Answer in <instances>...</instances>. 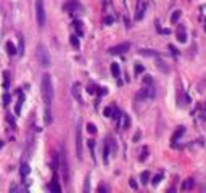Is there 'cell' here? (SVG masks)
<instances>
[{"instance_id":"obj_27","label":"cell","mask_w":206,"mask_h":193,"mask_svg":"<svg viewBox=\"0 0 206 193\" xmlns=\"http://www.w3.org/2000/svg\"><path fill=\"white\" fill-rule=\"evenodd\" d=\"M87 132H89V134H95V132H97V125L92 124V122H89V124H87Z\"/></svg>"},{"instance_id":"obj_22","label":"cell","mask_w":206,"mask_h":193,"mask_svg":"<svg viewBox=\"0 0 206 193\" xmlns=\"http://www.w3.org/2000/svg\"><path fill=\"white\" fill-rule=\"evenodd\" d=\"M69 42H71V45L74 48H79V39H77V35H71L69 37Z\"/></svg>"},{"instance_id":"obj_38","label":"cell","mask_w":206,"mask_h":193,"mask_svg":"<svg viewBox=\"0 0 206 193\" xmlns=\"http://www.w3.org/2000/svg\"><path fill=\"white\" fill-rule=\"evenodd\" d=\"M111 23H113V18H111V16H106V18H105V24H111Z\"/></svg>"},{"instance_id":"obj_2","label":"cell","mask_w":206,"mask_h":193,"mask_svg":"<svg viewBox=\"0 0 206 193\" xmlns=\"http://www.w3.org/2000/svg\"><path fill=\"white\" fill-rule=\"evenodd\" d=\"M35 55H37V61H39V64L40 66H44V68H49L50 66V63H52V60H50V53H49V50H47V47L45 45H37V48H35Z\"/></svg>"},{"instance_id":"obj_29","label":"cell","mask_w":206,"mask_h":193,"mask_svg":"<svg viewBox=\"0 0 206 193\" xmlns=\"http://www.w3.org/2000/svg\"><path fill=\"white\" fill-rule=\"evenodd\" d=\"M10 100H12V96H10V93H3V96H2V101H3V106H7L8 103H10Z\"/></svg>"},{"instance_id":"obj_23","label":"cell","mask_w":206,"mask_h":193,"mask_svg":"<svg viewBox=\"0 0 206 193\" xmlns=\"http://www.w3.org/2000/svg\"><path fill=\"white\" fill-rule=\"evenodd\" d=\"M156 63H158V68H160V69H161L163 73H167V71H169V68L166 66V63H164L163 60H158Z\"/></svg>"},{"instance_id":"obj_25","label":"cell","mask_w":206,"mask_h":193,"mask_svg":"<svg viewBox=\"0 0 206 193\" xmlns=\"http://www.w3.org/2000/svg\"><path fill=\"white\" fill-rule=\"evenodd\" d=\"M140 180H142V183H148V180H150V172H148V171L142 172V176H140Z\"/></svg>"},{"instance_id":"obj_31","label":"cell","mask_w":206,"mask_h":193,"mask_svg":"<svg viewBox=\"0 0 206 193\" xmlns=\"http://www.w3.org/2000/svg\"><path fill=\"white\" fill-rule=\"evenodd\" d=\"M123 118H124V122H123V127H124V129H127V127H129V125H130V119H129V116H126V114L123 116Z\"/></svg>"},{"instance_id":"obj_30","label":"cell","mask_w":206,"mask_h":193,"mask_svg":"<svg viewBox=\"0 0 206 193\" xmlns=\"http://www.w3.org/2000/svg\"><path fill=\"white\" fill-rule=\"evenodd\" d=\"M161 180H163V174H158V176H155V177H153L152 183H153V185H158V183H160Z\"/></svg>"},{"instance_id":"obj_41","label":"cell","mask_w":206,"mask_h":193,"mask_svg":"<svg viewBox=\"0 0 206 193\" xmlns=\"http://www.w3.org/2000/svg\"><path fill=\"white\" fill-rule=\"evenodd\" d=\"M8 122H10L12 125H15V121H13V118H12V116H10V114H8Z\"/></svg>"},{"instance_id":"obj_21","label":"cell","mask_w":206,"mask_h":193,"mask_svg":"<svg viewBox=\"0 0 206 193\" xmlns=\"http://www.w3.org/2000/svg\"><path fill=\"white\" fill-rule=\"evenodd\" d=\"M138 53L143 55V56H158V53L155 50H140Z\"/></svg>"},{"instance_id":"obj_10","label":"cell","mask_w":206,"mask_h":193,"mask_svg":"<svg viewBox=\"0 0 206 193\" xmlns=\"http://www.w3.org/2000/svg\"><path fill=\"white\" fill-rule=\"evenodd\" d=\"M18 103H16V108H15V113L16 114H20L21 113V106H23V103H24V93L21 92V90H18Z\"/></svg>"},{"instance_id":"obj_37","label":"cell","mask_w":206,"mask_h":193,"mask_svg":"<svg viewBox=\"0 0 206 193\" xmlns=\"http://www.w3.org/2000/svg\"><path fill=\"white\" fill-rule=\"evenodd\" d=\"M129 185H130V187H132L134 190H137V182H135L134 179H130V180H129Z\"/></svg>"},{"instance_id":"obj_4","label":"cell","mask_w":206,"mask_h":193,"mask_svg":"<svg viewBox=\"0 0 206 193\" xmlns=\"http://www.w3.org/2000/svg\"><path fill=\"white\" fill-rule=\"evenodd\" d=\"M129 48H130V44L124 42V44H119V45H115V47H110L108 53L110 55H123V53L129 52Z\"/></svg>"},{"instance_id":"obj_39","label":"cell","mask_w":206,"mask_h":193,"mask_svg":"<svg viewBox=\"0 0 206 193\" xmlns=\"http://www.w3.org/2000/svg\"><path fill=\"white\" fill-rule=\"evenodd\" d=\"M89 93H95V85H89Z\"/></svg>"},{"instance_id":"obj_33","label":"cell","mask_w":206,"mask_h":193,"mask_svg":"<svg viewBox=\"0 0 206 193\" xmlns=\"http://www.w3.org/2000/svg\"><path fill=\"white\" fill-rule=\"evenodd\" d=\"M140 73H143V66L142 64H135V74H140Z\"/></svg>"},{"instance_id":"obj_28","label":"cell","mask_w":206,"mask_h":193,"mask_svg":"<svg viewBox=\"0 0 206 193\" xmlns=\"http://www.w3.org/2000/svg\"><path fill=\"white\" fill-rule=\"evenodd\" d=\"M64 8H66L68 12H73V10H76V8H77V5H76V2H69V3L64 5Z\"/></svg>"},{"instance_id":"obj_14","label":"cell","mask_w":206,"mask_h":193,"mask_svg":"<svg viewBox=\"0 0 206 193\" xmlns=\"http://www.w3.org/2000/svg\"><path fill=\"white\" fill-rule=\"evenodd\" d=\"M111 74H113V77L119 79V76H121V69H119V64H118V63H113V64H111Z\"/></svg>"},{"instance_id":"obj_32","label":"cell","mask_w":206,"mask_h":193,"mask_svg":"<svg viewBox=\"0 0 206 193\" xmlns=\"http://www.w3.org/2000/svg\"><path fill=\"white\" fill-rule=\"evenodd\" d=\"M103 114H105L106 118H111V114H113V108H105V111H103Z\"/></svg>"},{"instance_id":"obj_1","label":"cell","mask_w":206,"mask_h":193,"mask_svg":"<svg viewBox=\"0 0 206 193\" xmlns=\"http://www.w3.org/2000/svg\"><path fill=\"white\" fill-rule=\"evenodd\" d=\"M40 93H42V100L45 106H50L53 101V84H52V77L50 74H44L42 81H40Z\"/></svg>"},{"instance_id":"obj_6","label":"cell","mask_w":206,"mask_h":193,"mask_svg":"<svg viewBox=\"0 0 206 193\" xmlns=\"http://www.w3.org/2000/svg\"><path fill=\"white\" fill-rule=\"evenodd\" d=\"M153 96H155V90L152 89V87H145V89H142V90L137 93V98H138V100H140V98H142V100H147V98H153Z\"/></svg>"},{"instance_id":"obj_18","label":"cell","mask_w":206,"mask_h":193,"mask_svg":"<svg viewBox=\"0 0 206 193\" xmlns=\"http://www.w3.org/2000/svg\"><path fill=\"white\" fill-rule=\"evenodd\" d=\"M143 12H145V5L140 3L138 5V10H137V15H135V19H142L143 18Z\"/></svg>"},{"instance_id":"obj_20","label":"cell","mask_w":206,"mask_h":193,"mask_svg":"<svg viewBox=\"0 0 206 193\" xmlns=\"http://www.w3.org/2000/svg\"><path fill=\"white\" fill-rule=\"evenodd\" d=\"M45 122L50 124L52 122V113H50V106H45Z\"/></svg>"},{"instance_id":"obj_40","label":"cell","mask_w":206,"mask_h":193,"mask_svg":"<svg viewBox=\"0 0 206 193\" xmlns=\"http://www.w3.org/2000/svg\"><path fill=\"white\" fill-rule=\"evenodd\" d=\"M106 190H108V188H106L105 185H100V187H98V191H106Z\"/></svg>"},{"instance_id":"obj_26","label":"cell","mask_w":206,"mask_h":193,"mask_svg":"<svg viewBox=\"0 0 206 193\" xmlns=\"http://www.w3.org/2000/svg\"><path fill=\"white\" fill-rule=\"evenodd\" d=\"M87 145H89V150H90V153H92V158L95 159V156H93V151H95V142H93V140H89Z\"/></svg>"},{"instance_id":"obj_5","label":"cell","mask_w":206,"mask_h":193,"mask_svg":"<svg viewBox=\"0 0 206 193\" xmlns=\"http://www.w3.org/2000/svg\"><path fill=\"white\" fill-rule=\"evenodd\" d=\"M76 154H77L79 159H82V134H81V124H77V129H76Z\"/></svg>"},{"instance_id":"obj_8","label":"cell","mask_w":206,"mask_h":193,"mask_svg":"<svg viewBox=\"0 0 206 193\" xmlns=\"http://www.w3.org/2000/svg\"><path fill=\"white\" fill-rule=\"evenodd\" d=\"M184 134H185V127H182V125H180V127H177V129H176V132L172 134V137H171V145H172V147H176L177 140H179Z\"/></svg>"},{"instance_id":"obj_3","label":"cell","mask_w":206,"mask_h":193,"mask_svg":"<svg viewBox=\"0 0 206 193\" xmlns=\"http://www.w3.org/2000/svg\"><path fill=\"white\" fill-rule=\"evenodd\" d=\"M35 19H37V24H39V27H44L45 23H47L44 0H35Z\"/></svg>"},{"instance_id":"obj_19","label":"cell","mask_w":206,"mask_h":193,"mask_svg":"<svg viewBox=\"0 0 206 193\" xmlns=\"http://www.w3.org/2000/svg\"><path fill=\"white\" fill-rule=\"evenodd\" d=\"M74 29H76V32H77L79 35L84 34V27H82V23H81V21H74Z\"/></svg>"},{"instance_id":"obj_12","label":"cell","mask_w":206,"mask_h":193,"mask_svg":"<svg viewBox=\"0 0 206 193\" xmlns=\"http://www.w3.org/2000/svg\"><path fill=\"white\" fill-rule=\"evenodd\" d=\"M103 161H105V164L110 161V140L105 142V147H103Z\"/></svg>"},{"instance_id":"obj_7","label":"cell","mask_w":206,"mask_h":193,"mask_svg":"<svg viewBox=\"0 0 206 193\" xmlns=\"http://www.w3.org/2000/svg\"><path fill=\"white\" fill-rule=\"evenodd\" d=\"M60 167H61V176L64 179V182H68L69 179V174H68V162H66V158L60 154Z\"/></svg>"},{"instance_id":"obj_42","label":"cell","mask_w":206,"mask_h":193,"mask_svg":"<svg viewBox=\"0 0 206 193\" xmlns=\"http://www.w3.org/2000/svg\"><path fill=\"white\" fill-rule=\"evenodd\" d=\"M138 139H140V132H137V134H135V137H134V142H138Z\"/></svg>"},{"instance_id":"obj_13","label":"cell","mask_w":206,"mask_h":193,"mask_svg":"<svg viewBox=\"0 0 206 193\" xmlns=\"http://www.w3.org/2000/svg\"><path fill=\"white\" fill-rule=\"evenodd\" d=\"M49 190H52V191H57V193H60V191H61V187L58 185V180H57V177H55V179L52 180V183L49 185Z\"/></svg>"},{"instance_id":"obj_43","label":"cell","mask_w":206,"mask_h":193,"mask_svg":"<svg viewBox=\"0 0 206 193\" xmlns=\"http://www.w3.org/2000/svg\"><path fill=\"white\" fill-rule=\"evenodd\" d=\"M2 147H3V142H2V140H0V148H2Z\"/></svg>"},{"instance_id":"obj_9","label":"cell","mask_w":206,"mask_h":193,"mask_svg":"<svg viewBox=\"0 0 206 193\" xmlns=\"http://www.w3.org/2000/svg\"><path fill=\"white\" fill-rule=\"evenodd\" d=\"M73 96L76 98L77 101L82 103V96H81V84L79 82H74L73 84Z\"/></svg>"},{"instance_id":"obj_16","label":"cell","mask_w":206,"mask_h":193,"mask_svg":"<svg viewBox=\"0 0 206 193\" xmlns=\"http://www.w3.org/2000/svg\"><path fill=\"white\" fill-rule=\"evenodd\" d=\"M20 174H21V177H23V179L27 176V174H29V166H27L26 162H23V164H21V167H20Z\"/></svg>"},{"instance_id":"obj_36","label":"cell","mask_w":206,"mask_h":193,"mask_svg":"<svg viewBox=\"0 0 206 193\" xmlns=\"http://www.w3.org/2000/svg\"><path fill=\"white\" fill-rule=\"evenodd\" d=\"M89 180H90V176L87 174V177H86V187H84V191H89Z\"/></svg>"},{"instance_id":"obj_35","label":"cell","mask_w":206,"mask_h":193,"mask_svg":"<svg viewBox=\"0 0 206 193\" xmlns=\"http://www.w3.org/2000/svg\"><path fill=\"white\" fill-rule=\"evenodd\" d=\"M147 153H148V150L143 148V151H142V154H140V158H138V159H140V161H143V159L147 158Z\"/></svg>"},{"instance_id":"obj_17","label":"cell","mask_w":206,"mask_h":193,"mask_svg":"<svg viewBox=\"0 0 206 193\" xmlns=\"http://www.w3.org/2000/svg\"><path fill=\"white\" fill-rule=\"evenodd\" d=\"M180 15H182V12H180V10H176V12H174V13L171 15V23H172V24H176L177 21H179Z\"/></svg>"},{"instance_id":"obj_11","label":"cell","mask_w":206,"mask_h":193,"mask_svg":"<svg viewBox=\"0 0 206 193\" xmlns=\"http://www.w3.org/2000/svg\"><path fill=\"white\" fill-rule=\"evenodd\" d=\"M177 40L179 42H185L187 40V31H185L184 26H180L179 29H177Z\"/></svg>"},{"instance_id":"obj_15","label":"cell","mask_w":206,"mask_h":193,"mask_svg":"<svg viewBox=\"0 0 206 193\" xmlns=\"http://www.w3.org/2000/svg\"><path fill=\"white\" fill-rule=\"evenodd\" d=\"M193 185H195L193 179H185V182L182 183V190H190V188H193Z\"/></svg>"},{"instance_id":"obj_24","label":"cell","mask_w":206,"mask_h":193,"mask_svg":"<svg viewBox=\"0 0 206 193\" xmlns=\"http://www.w3.org/2000/svg\"><path fill=\"white\" fill-rule=\"evenodd\" d=\"M7 50H8V55H15L16 53V48L12 42H7Z\"/></svg>"},{"instance_id":"obj_34","label":"cell","mask_w":206,"mask_h":193,"mask_svg":"<svg viewBox=\"0 0 206 193\" xmlns=\"http://www.w3.org/2000/svg\"><path fill=\"white\" fill-rule=\"evenodd\" d=\"M143 82H145V84H148V85H152V84H153L152 76H145V77H143Z\"/></svg>"}]
</instances>
